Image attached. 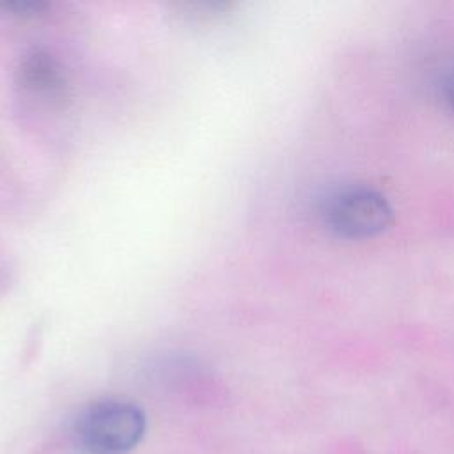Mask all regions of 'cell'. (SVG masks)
I'll list each match as a JSON object with an SVG mask.
<instances>
[{
  "label": "cell",
  "mask_w": 454,
  "mask_h": 454,
  "mask_svg": "<svg viewBox=\"0 0 454 454\" xmlns=\"http://www.w3.org/2000/svg\"><path fill=\"white\" fill-rule=\"evenodd\" d=\"M144 411L122 399H99L82 410L74 438L85 454H126L144 436Z\"/></svg>",
  "instance_id": "cell-1"
},
{
  "label": "cell",
  "mask_w": 454,
  "mask_h": 454,
  "mask_svg": "<svg viewBox=\"0 0 454 454\" xmlns=\"http://www.w3.org/2000/svg\"><path fill=\"white\" fill-rule=\"evenodd\" d=\"M323 216L333 232L344 238H371L392 222L387 199L367 186H346L330 193L323 204Z\"/></svg>",
  "instance_id": "cell-2"
},
{
  "label": "cell",
  "mask_w": 454,
  "mask_h": 454,
  "mask_svg": "<svg viewBox=\"0 0 454 454\" xmlns=\"http://www.w3.org/2000/svg\"><path fill=\"white\" fill-rule=\"evenodd\" d=\"M21 78L27 87L39 94L55 98L64 92V76L55 60L44 53H34L23 62Z\"/></svg>",
  "instance_id": "cell-3"
},
{
  "label": "cell",
  "mask_w": 454,
  "mask_h": 454,
  "mask_svg": "<svg viewBox=\"0 0 454 454\" xmlns=\"http://www.w3.org/2000/svg\"><path fill=\"white\" fill-rule=\"evenodd\" d=\"M445 89H447V96H449V101H450V103H452V106H454V73L449 76Z\"/></svg>",
  "instance_id": "cell-4"
}]
</instances>
